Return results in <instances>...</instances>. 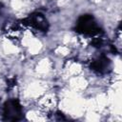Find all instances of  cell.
Masks as SVG:
<instances>
[{"instance_id":"6da1fadb","label":"cell","mask_w":122,"mask_h":122,"mask_svg":"<svg viewBox=\"0 0 122 122\" xmlns=\"http://www.w3.org/2000/svg\"><path fill=\"white\" fill-rule=\"evenodd\" d=\"M75 30L80 33L88 35H95L102 32L99 26L94 21V18L91 14H84L79 17L75 27Z\"/></svg>"},{"instance_id":"7a4b0ae2","label":"cell","mask_w":122,"mask_h":122,"mask_svg":"<svg viewBox=\"0 0 122 122\" xmlns=\"http://www.w3.org/2000/svg\"><path fill=\"white\" fill-rule=\"evenodd\" d=\"M22 107L17 99H10L4 105L3 115L4 119L16 121L22 117Z\"/></svg>"},{"instance_id":"3957f363","label":"cell","mask_w":122,"mask_h":122,"mask_svg":"<svg viewBox=\"0 0 122 122\" xmlns=\"http://www.w3.org/2000/svg\"><path fill=\"white\" fill-rule=\"evenodd\" d=\"M24 22H26L25 24H28V25L35 28L36 30H39L42 31H47L48 27H49L46 18L44 17L43 14H41L39 12H34V13L30 14L28 18H26L24 20Z\"/></svg>"},{"instance_id":"277c9868","label":"cell","mask_w":122,"mask_h":122,"mask_svg":"<svg viewBox=\"0 0 122 122\" xmlns=\"http://www.w3.org/2000/svg\"><path fill=\"white\" fill-rule=\"evenodd\" d=\"M110 64H111V62H110L109 58L102 55L92 63L91 68L97 72L103 73V72H106L107 70L110 68Z\"/></svg>"}]
</instances>
